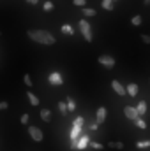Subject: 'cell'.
<instances>
[{
	"instance_id": "6da1fadb",
	"label": "cell",
	"mask_w": 150,
	"mask_h": 151,
	"mask_svg": "<svg viewBox=\"0 0 150 151\" xmlns=\"http://www.w3.org/2000/svg\"><path fill=\"white\" fill-rule=\"evenodd\" d=\"M27 35H28L30 40L39 42V44H44V46H53V44L57 42V39H55V35H53L51 32L41 30V28H32V30H28Z\"/></svg>"
},
{
	"instance_id": "7a4b0ae2",
	"label": "cell",
	"mask_w": 150,
	"mask_h": 151,
	"mask_svg": "<svg viewBox=\"0 0 150 151\" xmlns=\"http://www.w3.org/2000/svg\"><path fill=\"white\" fill-rule=\"evenodd\" d=\"M78 28H79V34L83 35V39H85L87 42H92V40H94V35H92V27H90V23H88L87 19H79Z\"/></svg>"
},
{
	"instance_id": "3957f363",
	"label": "cell",
	"mask_w": 150,
	"mask_h": 151,
	"mask_svg": "<svg viewBox=\"0 0 150 151\" xmlns=\"http://www.w3.org/2000/svg\"><path fill=\"white\" fill-rule=\"evenodd\" d=\"M87 148H90V137L85 134H81L78 141L71 142V150H87Z\"/></svg>"
},
{
	"instance_id": "277c9868",
	"label": "cell",
	"mask_w": 150,
	"mask_h": 151,
	"mask_svg": "<svg viewBox=\"0 0 150 151\" xmlns=\"http://www.w3.org/2000/svg\"><path fill=\"white\" fill-rule=\"evenodd\" d=\"M124 114H125V118L131 119V121H136V119L141 116V114L138 113V109L133 107V106H125V107H124Z\"/></svg>"
},
{
	"instance_id": "5b68a950",
	"label": "cell",
	"mask_w": 150,
	"mask_h": 151,
	"mask_svg": "<svg viewBox=\"0 0 150 151\" xmlns=\"http://www.w3.org/2000/svg\"><path fill=\"white\" fill-rule=\"evenodd\" d=\"M97 62H99L103 67H106V69H113V67H115V63H117V62H115V58L110 56V55H101Z\"/></svg>"
},
{
	"instance_id": "8992f818",
	"label": "cell",
	"mask_w": 150,
	"mask_h": 151,
	"mask_svg": "<svg viewBox=\"0 0 150 151\" xmlns=\"http://www.w3.org/2000/svg\"><path fill=\"white\" fill-rule=\"evenodd\" d=\"M28 134H30V137H32L36 142H41V141L44 139L42 130H41V128H37V127H34V125H30V127H28Z\"/></svg>"
},
{
	"instance_id": "52a82bcc",
	"label": "cell",
	"mask_w": 150,
	"mask_h": 151,
	"mask_svg": "<svg viewBox=\"0 0 150 151\" xmlns=\"http://www.w3.org/2000/svg\"><path fill=\"white\" fill-rule=\"evenodd\" d=\"M111 88H113V91H115L117 95H120V97L127 95V88H125L120 81H117V79H113V81H111Z\"/></svg>"
},
{
	"instance_id": "ba28073f",
	"label": "cell",
	"mask_w": 150,
	"mask_h": 151,
	"mask_svg": "<svg viewBox=\"0 0 150 151\" xmlns=\"http://www.w3.org/2000/svg\"><path fill=\"white\" fill-rule=\"evenodd\" d=\"M48 81H50V84H53V86H62L64 84V77L60 72H51V74L48 76Z\"/></svg>"
},
{
	"instance_id": "9c48e42d",
	"label": "cell",
	"mask_w": 150,
	"mask_h": 151,
	"mask_svg": "<svg viewBox=\"0 0 150 151\" xmlns=\"http://www.w3.org/2000/svg\"><path fill=\"white\" fill-rule=\"evenodd\" d=\"M106 116H108V111H106V107H99V109L95 111V121H97L99 125H103V123L106 121Z\"/></svg>"
},
{
	"instance_id": "30bf717a",
	"label": "cell",
	"mask_w": 150,
	"mask_h": 151,
	"mask_svg": "<svg viewBox=\"0 0 150 151\" xmlns=\"http://www.w3.org/2000/svg\"><path fill=\"white\" fill-rule=\"evenodd\" d=\"M81 128H83V127H74V125H73V128H71V132H69L71 142H74V141H78V139L81 137V132H83Z\"/></svg>"
},
{
	"instance_id": "8fae6325",
	"label": "cell",
	"mask_w": 150,
	"mask_h": 151,
	"mask_svg": "<svg viewBox=\"0 0 150 151\" xmlns=\"http://www.w3.org/2000/svg\"><path fill=\"white\" fill-rule=\"evenodd\" d=\"M125 88H127V95H129V97H136V95H138V91H140V88H138V84H136V83H129Z\"/></svg>"
},
{
	"instance_id": "7c38bea8",
	"label": "cell",
	"mask_w": 150,
	"mask_h": 151,
	"mask_svg": "<svg viewBox=\"0 0 150 151\" xmlns=\"http://www.w3.org/2000/svg\"><path fill=\"white\" fill-rule=\"evenodd\" d=\"M27 99H28V102H30V106H39L41 104V100H39V97L36 93H32V91H27Z\"/></svg>"
},
{
	"instance_id": "4fadbf2b",
	"label": "cell",
	"mask_w": 150,
	"mask_h": 151,
	"mask_svg": "<svg viewBox=\"0 0 150 151\" xmlns=\"http://www.w3.org/2000/svg\"><path fill=\"white\" fill-rule=\"evenodd\" d=\"M81 12H83V16H85V18H94V16L97 14V11H95V9L87 7V5H85V7H81Z\"/></svg>"
},
{
	"instance_id": "5bb4252c",
	"label": "cell",
	"mask_w": 150,
	"mask_h": 151,
	"mask_svg": "<svg viewBox=\"0 0 150 151\" xmlns=\"http://www.w3.org/2000/svg\"><path fill=\"white\" fill-rule=\"evenodd\" d=\"M41 119L44 123H50L51 121V111L50 109H41Z\"/></svg>"
},
{
	"instance_id": "9a60e30c",
	"label": "cell",
	"mask_w": 150,
	"mask_h": 151,
	"mask_svg": "<svg viewBox=\"0 0 150 151\" xmlns=\"http://www.w3.org/2000/svg\"><path fill=\"white\" fill-rule=\"evenodd\" d=\"M101 7H103L104 11H113V9H115V0H103Z\"/></svg>"
},
{
	"instance_id": "2e32d148",
	"label": "cell",
	"mask_w": 150,
	"mask_h": 151,
	"mask_svg": "<svg viewBox=\"0 0 150 151\" xmlns=\"http://www.w3.org/2000/svg\"><path fill=\"white\" fill-rule=\"evenodd\" d=\"M136 109H138V113L141 114V116H145L147 109H149V107H147V102H145V100H140V102H138V106H136Z\"/></svg>"
},
{
	"instance_id": "e0dca14e",
	"label": "cell",
	"mask_w": 150,
	"mask_h": 151,
	"mask_svg": "<svg viewBox=\"0 0 150 151\" xmlns=\"http://www.w3.org/2000/svg\"><path fill=\"white\" fill-rule=\"evenodd\" d=\"M60 30H62V34H66V35H74V28H73L71 25H67V23H66V25H62V27H60Z\"/></svg>"
},
{
	"instance_id": "ac0fdd59",
	"label": "cell",
	"mask_w": 150,
	"mask_h": 151,
	"mask_svg": "<svg viewBox=\"0 0 150 151\" xmlns=\"http://www.w3.org/2000/svg\"><path fill=\"white\" fill-rule=\"evenodd\" d=\"M108 146L111 150H124V142H120V141H110Z\"/></svg>"
},
{
	"instance_id": "d6986e66",
	"label": "cell",
	"mask_w": 150,
	"mask_h": 151,
	"mask_svg": "<svg viewBox=\"0 0 150 151\" xmlns=\"http://www.w3.org/2000/svg\"><path fill=\"white\" fill-rule=\"evenodd\" d=\"M58 111L62 116H66V114L69 113V107H67V102H58Z\"/></svg>"
},
{
	"instance_id": "ffe728a7",
	"label": "cell",
	"mask_w": 150,
	"mask_h": 151,
	"mask_svg": "<svg viewBox=\"0 0 150 151\" xmlns=\"http://www.w3.org/2000/svg\"><path fill=\"white\" fill-rule=\"evenodd\" d=\"M136 148H138V150H149L150 148V139L149 141H138V142H136Z\"/></svg>"
},
{
	"instance_id": "44dd1931",
	"label": "cell",
	"mask_w": 150,
	"mask_h": 151,
	"mask_svg": "<svg viewBox=\"0 0 150 151\" xmlns=\"http://www.w3.org/2000/svg\"><path fill=\"white\" fill-rule=\"evenodd\" d=\"M131 23H133L134 27H140V25L143 23V18H141L140 14H136V16H133V19H131Z\"/></svg>"
},
{
	"instance_id": "7402d4cb",
	"label": "cell",
	"mask_w": 150,
	"mask_h": 151,
	"mask_svg": "<svg viewBox=\"0 0 150 151\" xmlns=\"http://www.w3.org/2000/svg\"><path fill=\"white\" fill-rule=\"evenodd\" d=\"M73 125H74V127H83V125H85V118H83V116H76L74 121H73Z\"/></svg>"
},
{
	"instance_id": "603a6c76",
	"label": "cell",
	"mask_w": 150,
	"mask_h": 151,
	"mask_svg": "<svg viewBox=\"0 0 150 151\" xmlns=\"http://www.w3.org/2000/svg\"><path fill=\"white\" fill-rule=\"evenodd\" d=\"M134 125H136L138 128H141V130H145V128H147V123H145V119H141V116L134 121Z\"/></svg>"
},
{
	"instance_id": "cb8c5ba5",
	"label": "cell",
	"mask_w": 150,
	"mask_h": 151,
	"mask_svg": "<svg viewBox=\"0 0 150 151\" xmlns=\"http://www.w3.org/2000/svg\"><path fill=\"white\" fill-rule=\"evenodd\" d=\"M66 102H67V107H69V111H71V113L76 111V102L71 99V97H67V100H66Z\"/></svg>"
},
{
	"instance_id": "d4e9b609",
	"label": "cell",
	"mask_w": 150,
	"mask_h": 151,
	"mask_svg": "<svg viewBox=\"0 0 150 151\" xmlns=\"http://www.w3.org/2000/svg\"><path fill=\"white\" fill-rule=\"evenodd\" d=\"M90 148H92V150H95V151H101L103 148H104V146H103L101 142H95V141H90Z\"/></svg>"
},
{
	"instance_id": "484cf974",
	"label": "cell",
	"mask_w": 150,
	"mask_h": 151,
	"mask_svg": "<svg viewBox=\"0 0 150 151\" xmlns=\"http://www.w3.org/2000/svg\"><path fill=\"white\" fill-rule=\"evenodd\" d=\"M42 9H44L46 12H50V11H53V9H55V4H53V2H44Z\"/></svg>"
},
{
	"instance_id": "4316f807",
	"label": "cell",
	"mask_w": 150,
	"mask_h": 151,
	"mask_svg": "<svg viewBox=\"0 0 150 151\" xmlns=\"http://www.w3.org/2000/svg\"><path fill=\"white\" fill-rule=\"evenodd\" d=\"M23 83H25V84H27L28 88H32V84H34V83H32V77H30L28 74H25V76H23Z\"/></svg>"
},
{
	"instance_id": "83f0119b",
	"label": "cell",
	"mask_w": 150,
	"mask_h": 151,
	"mask_svg": "<svg viewBox=\"0 0 150 151\" xmlns=\"http://www.w3.org/2000/svg\"><path fill=\"white\" fill-rule=\"evenodd\" d=\"M20 121H21V125H28V114L23 113L21 114V118H20Z\"/></svg>"
},
{
	"instance_id": "f1b7e54d",
	"label": "cell",
	"mask_w": 150,
	"mask_h": 151,
	"mask_svg": "<svg viewBox=\"0 0 150 151\" xmlns=\"http://www.w3.org/2000/svg\"><path fill=\"white\" fill-rule=\"evenodd\" d=\"M73 4L78 5V7L81 9V7H85V5H87V0H73Z\"/></svg>"
},
{
	"instance_id": "f546056e",
	"label": "cell",
	"mask_w": 150,
	"mask_h": 151,
	"mask_svg": "<svg viewBox=\"0 0 150 151\" xmlns=\"http://www.w3.org/2000/svg\"><path fill=\"white\" fill-rule=\"evenodd\" d=\"M97 128H99V123H97V121H94V123L88 125V130H92V132H95Z\"/></svg>"
},
{
	"instance_id": "4dcf8cb0",
	"label": "cell",
	"mask_w": 150,
	"mask_h": 151,
	"mask_svg": "<svg viewBox=\"0 0 150 151\" xmlns=\"http://www.w3.org/2000/svg\"><path fill=\"white\" fill-rule=\"evenodd\" d=\"M141 40H143L145 44H150V35H147V34H141Z\"/></svg>"
},
{
	"instance_id": "1f68e13d",
	"label": "cell",
	"mask_w": 150,
	"mask_h": 151,
	"mask_svg": "<svg viewBox=\"0 0 150 151\" xmlns=\"http://www.w3.org/2000/svg\"><path fill=\"white\" fill-rule=\"evenodd\" d=\"M7 107H9V104H7L5 100H2V102H0V111H5Z\"/></svg>"
},
{
	"instance_id": "d6a6232c",
	"label": "cell",
	"mask_w": 150,
	"mask_h": 151,
	"mask_svg": "<svg viewBox=\"0 0 150 151\" xmlns=\"http://www.w3.org/2000/svg\"><path fill=\"white\" fill-rule=\"evenodd\" d=\"M27 2H28V4H34V5H37L39 4V0H27Z\"/></svg>"
},
{
	"instance_id": "836d02e7",
	"label": "cell",
	"mask_w": 150,
	"mask_h": 151,
	"mask_svg": "<svg viewBox=\"0 0 150 151\" xmlns=\"http://www.w3.org/2000/svg\"><path fill=\"white\" fill-rule=\"evenodd\" d=\"M145 2H150V0H145Z\"/></svg>"
},
{
	"instance_id": "e575fe53",
	"label": "cell",
	"mask_w": 150,
	"mask_h": 151,
	"mask_svg": "<svg viewBox=\"0 0 150 151\" xmlns=\"http://www.w3.org/2000/svg\"><path fill=\"white\" fill-rule=\"evenodd\" d=\"M115 2H117V0H115Z\"/></svg>"
}]
</instances>
